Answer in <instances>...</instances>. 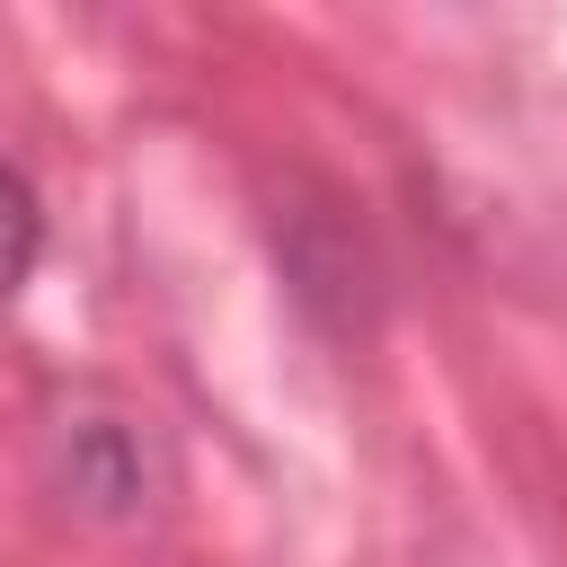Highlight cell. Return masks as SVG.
Segmentation results:
<instances>
[{
  "label": "cell",
  "instance_id": "obj_1",
  "mask_svg": "<svg viewBox=\"0 0 567 567\" xmlns=\"http://www.w3.org/2000/svg\"><path fill=\"white\" fill-rule=\"evenodd\" d=\"M35 248H44V213H35L27 177H9V168H0V301H9L18 284H27Z\"/></svg>",
  "mask_w": 567,
  "mask_h": 567
}]
</instances>
